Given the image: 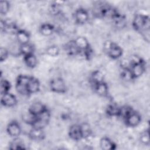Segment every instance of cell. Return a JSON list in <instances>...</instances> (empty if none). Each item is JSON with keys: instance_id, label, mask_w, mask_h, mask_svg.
Segmentation results:
<instances>
[{"instance_id": "1", "label": "cell", "mask_w": 150, "mask_h": 150, "mask_svg": "<svg viewBox=\"0 0 150 150\" xmlns=\"http://www.w3.org/2000/svg\"><path fill=\"white\" fill-rule=\"evenodd\" d=\"M134 29L142 33L144 38H147L149 40L150 21L148 15L138 13L135 15L132 22Z\"/></svg>"}, {"instance_id": "2", "label": "cell", "mask_w": 150, "mask_h": 150, "mask_svg": "<svg viewBox=\"0 0 150 150\" xmlns=\"http://www.w3.org/2000/svg\"><path fill=\"white\" fill-rule=\"evenodd\" d=\"M129 70L132 80L142 76L145 71V63L140 57L134 56L129 60Z\"/></svg>"}, {"instance_id": "3", "label": "cell", "mask_w": 150, "mask_h": 150, "mask_svg": "<svg viewBox=\"0 0 150 150\" xmlns=\"http://www.w3.org/2000/svg\"><path fill=\"white\" fill-rule=\"evenodd\" d=\"M76 45L84 56L86 59L90 60L93 56V50L90 46L88 39L83 36H79L73 40Z\"/></svg>"}, {"instance_id": "4", "label": "cell", "mask_w": 150, "mask_h": 150, "mask_svg": "<svg viewBox=\"0 0 150 150\" xmlns=\"http://www.w3.org/2000/svg\"><path fill=\"white\" fill-rule=\"evenodd\" d=\"M103 48L108 56L113 60L120 59L123 54L122 47L111 40L105 41L104 43Z\"/></svg>"}, {"instance_id": "5", "label": "cell", "mask_w": 150, "mask_h": 150, "mask_svg": "<svg viewBox=\"0 0 150 150\" xmlns=\"http://www.w3.org/2000/svg\"><path fill=\"white\" fill-rule=\"evenodd\" d=\"M50 112L49 109H46L44 112L36 117L34 121L30 124L32 128L43 129L47 127L50 120Z\"/></svg>"}, {"instance_id": "6", "label": "cell", "mask_w": 150, "mask_h": 150, "mask_svg": "<svg viewBox=\"0 0 150 150\" xmlns=\"http://www.w3.org/2000/svg\"><path fill=\"white\" fill-rule=\"evenodd\" d=\"M30 76L25 74H19L15 82V88L16 91L22 96H28L27 91V86L30 80Z\"/></svg>"}, {"instance_id": "7", "label": "cell", "mask_w": 150, "mask_h": 150, "mask_svg": "<svg viewBox=\"0 0 150 150\" xmlns=\"http://www.w3.org/2000/svg\"><path fill=\"white\" fill-rule=\"evenodd\" d=\"M50 90L55 93L63 94L66 92L67 86L64 80L61 77H54L49 82Z\"/></svg>"}, {"instance_id": "8", "label": "cell", "mask_w": 150, "mask_h": 150, "mask_svg": "<svg viewBox=\"0 0 150 150\" xmlns=\"http://www.w3.org/2000/svg\"><path fill=\"white\" fill-rule=\"evenodd\" d=\"M123 121L126 126L132 128L138 126L141 122L142 117L139 112L133 110Z\"/></svg>"}, {"instance_id": "9", "label": "cell", "mask_w": 150, "mask_h": 150, "mask_svg": "<svg viewBox=\"0 0 150 150\" xmlns=\"http://www.w3.org/2000/svg\"><path fill=\"white\" fill-rule=\"evenodd\" d=\"M6 131L7 134L12 138L19 137L22 133L21 127L16 120H12L8 124Z\"/></svg>"}, {"instance_id": "10", "label": "cell", "mask_w": 150, "mask_h": 150, "mask_svg": "<svg viewBox=\"0 0 150 150\" xmlns=\"http://www.w3.org/2000/svg\"><path fill=\"white\" fill-rule=\"evenodd\" d=\"M74 18L76 23L79 25H84L88 21L89 14L86 9L83 8H79L74 12Z\"/></svg>"}, {"instance_id": "11", "label": "cell", "mask_w": 150, "mask_h": 150, "mask_svg": "<svg viewBox=\"0 0 150 150\" xmlns=\"http://www.w3.org/2000/svg\"><path fill=\"white\" fill-rule=\"evenodd\" d=\"M68 135L71 139L75 141L83 139L80 125L76 124L71 125L68 130Z\"/></svg>"}, {"instance_id": "12", "label": "cell", "mask_w": 150, "mask_h": 150, "mask_svg": "<svg viewBox=\"0 0 150 150\" xmlns=\"http://www.w3.org/2000/svg\"><path fill=\"white\" fill-rule=\"evenodd\" d=\"M18 103L16 97L12 93L9 92L1 95V104L5 107H15Z\"/></svg>"}, {"instance_id": "13", "label": "cell", "mask_w": 150, "mask_h": 150, "mask_svg": "<svg viewBox=\"0 0 150 150\" xmlns=\"http://www.w3.org/2000/svg\"><path fill=\"white\" fill-rule=\"evenodd\" d=\"M47 108L45 105L39 101H36L33 103L28 108V112L30 114L37 117L43 112H44Z\"/></svg>"}, {"instance_id": "14", "label": "cell", "mask_w": 150, "mask_h": 150, "mask_svg": "<svg viewBox=\"0 0 150 150\" xmlns=\"http://www.w3.org/2000/svg\"><path fill=\"white\" fill-rule=\"evenodd\" d=\"M40 83L38 79L35 77L30 76V80L27 86V91L28 96L36 94L40 90Z\"/></svg>"}, {"instance_id": "15", "label": "cell", "mask_w": 150, "mask_h": 150, "mask_svg": "<svg viewBox=\"0 0 150 150\" xmlns=\"http://www.w3.org/2000/svg\"><path fill=\"white\" fill-rule=\"evenodd\" d=\"M29 138L35 141H40L45 139V133L44 129L32 128L28 132Z\"/></svg>"}, {"instance_id": "16", "label": "cell", "mask_w": 150, "mask_h": 150, "mask_svg": "<svg viewBox=\"0 0 150 150\" xmlns=\"http://www.w3.org/2000/svg\"><path fill=\"white\" fill-rule=\"evenodd\" d=\"M93 89L96 94L103 97H108L109 94V88L107 83L104 81L96 84L93 87Z\"/></svg>"}, {"instance_id": "17", "label": "cell", "mask_w": 150, "mask_h": 150, "mask_svg": "<svg viewBox=\"0 0 150 150\" xmlns=\"http://www.w3.org/2000/svg\"><path fill=\"white\" fill-rule=\"evenodd\" d=\"M15 36L17 42L19 43V45L29 43L30 36L29 33L26 30L19 29L16 32Z\"/></svg>"}, {"instance_id": "18", "label": "cell", "mask_w": 150, "mask_h": 150, "mask_svg": "<svg viewBox=\"0 0 150 150\" xmlns=\"http://www.w3.org/2000/svg\"><path fill=\"white\" fill-rule=\"evenodd\" d=\"M116 144L107 137H103L100 140V148L103 150H114L117 148Z\"/></svg>"}, {"instance_id": "19", "label": "cell", "mask_w": 150, "mask_h": 150, "mask_svg": "<svg viewBox=\"0 0 150 150\" xmlns=\"http://www.w3.org/2000/svg\"><path fill=\"white\" fill-rule=\"evenodd\" d=\"M18 50L19 54L25 56L30 54H33L35 52V47L29 42L22 45H19Z\"/></svg>"}, {"instance_id": "20", "label": "cell", "mask_w": 150, "mask_h": 150, "mask_svg": "<svg viewBox=\"0 0 150 150\" xmlns=\"http://www.w3.org/2000/svg\"><path fill=\"white\" fill-rule=\"evenodd\" d=\"M39 30L42 35L44 36H49L54 33L55 28L51 23H44L40 26Z\"/></svg>"}, {"instance_id": "21", "label": "cell", "mask_w": 150, "mask_h": 150, "mask_svg": "<svg viewBox=\"0 0 150 150\" xmlns=\"http://www.w3.org/2000/svg\"><path fill=\"white\" fill-rule=\"evenodd\" d=\"M104 77L103 74L100 70L93 71L90 77V83L93 87L97 84L104 81Z\"/></svg>"}, {"instance_id": "22", "label": "cell", "mask_w": 150, "mask_h": 150, "mask_svg": "<svg viewBox=\"0 0 150 150\" xmlns=\"http://www.w3.org/2000/svg\"><path fill=\"white\" fill-rule=\"evenodd\" d=\"M65 51L66 52L67 54L71 56H74L81 54V52L76 45L73 40L69 42L66 44Z\"/></svg>"}, {"instance_id": "23", "label": "cell", "mask_w": 150, "mask_h": 150, "mask_svg": "<svg viewBox=\"0 0 150 150\" xmlns=\"http://www.w3.org/2000/svg\"><path fill=\"white\" fill-rule=\"evenodd\" d=\"M23 62L30 69H34L38 65V59L35 53L23 56Z\"/></svg>"}, {"instance_id": "24", "label": "cell", "mask_w": 150, "mask_h": 150, "mask_svg": "<svg viewBox=\"0 0 150 150\" xmlns=\"http://www.w3.org/2000/svg\"><path fill=\"white\" fill-rule=\"evenodd\" d=\"M120 107L115 103L109 104L105 109V113L108 117H118Z\"/></svg>"}, {"instance_id": "25", "label": "cell", "mask_w": 150, "mask_h": 150, "mask_svg": "<svg viewBox=\"0 0 150 150\" xmlns=\"http://www.w3.org/2000/svg\"><path fill=\"white\" fill-rule=\"evenodd\" d=\"M9 149H26L25 144L19 138H13V141H12L9 145Z\"/></svg>"}, {"instance_id": "26", "label": "cell", "mask_w": 150, "mask_h": 150, "mask_svg": "<svg viewBox=\"0 0 150 150\" xmlns=\"http://www.w3.org/2000/svg\"><path fill=\"white\" fill-rule=\"evenodd\" d=\"M134 110L129 105H123L120 107L119 113L118 117L121 118L124 120Z\"/></svg>"}, {"instance_id": "27", "label": "cell", "mask_w": 150, "mask_h": 150, "mask_svg": "<svg viewBox=\"0 0 150 150\" xmlns=\"http://www.w3.org/2000/svg\"><path fill=\"white\" fill-rule=\"evenodd\" d=\"M11 84L9 80L5 79H1V84H0V90H1V95L9 93L11 88Z\"/></svg>"}, {"instance_id": "28", "label": "cell", "mask_w": 150, "mask_h": 150, "mask_svg": "<svg viewBox=\"0 0 150 150\" xmlns=\"http://www.w3.org/2000/svg\"><path fill=\"white\" fill-rule=\"evenodd\" d=\"M60 49L59 47L55 45H52L48 46L46 49V53L51 57H56L59 54Z\"/></svg>"}, {"instance_id": "29", "label": "cell", "mask_w": 150, "mask_h": 150, "mask_svg": "<svg viewBox=\"0 0 150 150\" xmlns=\"http://www.w3.org/2000/svg\"><path fill=\"white\" fill-rule=\"evenodd\" d=\"M139 141L144 145H149L150 141H149V129H145L143 132H142L139 135Z\"/></svg>"}, {"instance_id": "30", "label": "cell", "mask_w": 150, "mask_h": 150, "mask_svg": "<svg viewBox=\"0 0 150 150\" xmlns=\"http://www.w3.org/2000/svg\"><path fill=\"white\" fill-rule=\"evenodd\" d=\"M11 8L10 2L6 0L0 1V13L2 15H6L9 11Z\"/></svg>"}, {"instance_id": "31", "label": "cell", "mask_w": 150, "mask_h": 150, "mask_svg": "<svg viewBox=\"0 0 150 150\" xmlns=\"http://www.w3.org/2000/svg\"><path fill=\"white\" fill-rule=\"evenodd\" d=\"M80 126H81L83 139L88 138L91 135V133H92V131L90 125L88 123L85 122L82 124H80Z\"/></svg>"}, {"instance_id": "32", "label": "cell", "mask_w": 150, "mask_h": 150, "mask_svg": "<svg viewBox=\"0 0 150 150\" xmlns=\"http://www.w3.org/2000/svg\"><path fill=\"white\" fill-rule=\"evenodd\" d=\"M9 54V50L4 47H1L0 49V62L1 63L5 62L8 57Z\"/></svg>"}]
</instances>
